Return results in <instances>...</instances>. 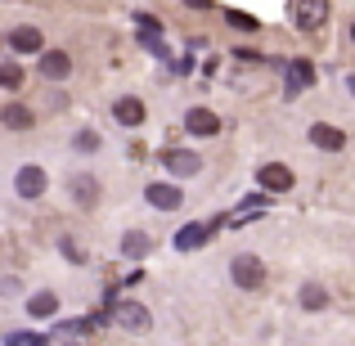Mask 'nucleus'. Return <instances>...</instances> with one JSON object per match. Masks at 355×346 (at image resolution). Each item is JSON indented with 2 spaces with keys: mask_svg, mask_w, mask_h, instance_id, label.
Wrapping results in <instances>:
<instances>
[{
  "mask_svg": "<svg viewBox=\"0 0 355 346\" xmlns=\"http://www.w3.org/2000/svg\"><path fill=\"white\" fill-rule=\"evenodd\" d=\"M230 279H234L239 288H261V284H266V266H261V257L243 252V257L230 261Z\"/></svg>",
  "mask_w": 355,
  "mask_h": 346,
  "instance_id": "nucleus-1",
  "label": "nucleus"
},
{
  "mask_svg": "<svg viewBox=\"0 0 355 346\" xmlns=\"http://www.w3.org/2000/svg\"><path fill=\"white\" fill-rule=\"evenodd\" d=\"M293 18L302 32H320L324 23H329V0H297L293 5Z\"/></svg>",
  "mask_w": 355,
  "mask_h": 346,
  "instance_id": "nucleus-2",
  "label": "nucleus"
},
{
  "mask_svg": "<svg viewBox=\"0 0 355 346\" xmlns=\"http://www.w3.org/2000/svg\"><path fill=\"white\" fill-rule=\"evenodd\" d=\"M257 180H261V189H266V193H288V189H293V171H288L284 162H266L257 171Z\"/></svg>",
  "mask_w": 355,
  "mask_h": 346,
  "instance_id": "nucleus-3",
  "label": "nucleus"
},
{
  "mask_svg": "<svg viewBox=\"0 0 355 346\" xmlns=\"http://www.w3.org/2000/svg\"><path fill=\"white\" fill-rule=\"evenodd\" d=\"M36 68H41L45 81H63L72 72V54L68 50H41V63H36Z\"/></svg>",
  "mask_w": 355,
  "mask_h": 346,
  "instance_id": "nucleus-4",
  "label": "nucleus"
},
{
  "mask_svg": "<svg viewBox=\"0 0 355 346\" xmlns=\"http://www.w3.org/2000/svg\"><path fill=\"white\" fill-rule=\"evenodd\" d=\"M45 171L41 166H18V175H14V189H18V198H41L45 193Z\"/></svg>",
  "mask_w": 355,
  "mask_h": 346,
  "instance_id": "nucleus-5",
  "label": "nucleus"
},
{
  "mask_svg": "<svg viewBox=\"0 0 355 346\" xmlns=\"http://www.w3.org/2000/svg\"><path fill=\"white\" fill-rule=\"evenodd\" d=\"M113 320L121 324V329H130V333H144L148 329V311L139 302H113Z\"/></svg>",
  "mask_w": 355,
  "mask_h": 346,
  "instance_id": "nucleus-6",
  "label": "nucleus"
},
{
  "mask_svg": "<svg viewBox=\"0 0 355 346\" xmlns=\"http://www.w3.org/2000/svg\"><path fill=\"white\" fill-rule=\"evenodd\" d=\"M162 162H166V171H171V175H193V171H202V157L189 153V148H166Z\"/></svg>",
  "mask_w": 355,
  "mask_h": 346,
  "instance_id": "nucleus-7",
  "label": "nucleus"
},
{
  "mask_svg": "<svg viewBox=\"0 0 355 346\" xmlns=\"http://www.w3.org/2000/svg\"><path fill=\"white\" fill-rule=\"evenodd\" d=\"M207 239H211V225H202V220H189V225L175 230V252H193V248H202Z\"/></svg>",
  "mask_w": 355,
  "mask_h": 346,
  "instance_id": "nucleus-8",
  "label": "nucleus"
},
{
  "mask_svg": "<svg viewBox=\"0 0 355 346\" xmlns=\"http://www.w3.org/2000/svg\"><path fill=\"white\" fill-rule=\"evenodd\" d=\"M113 121H121V126H144V99L121 95L113 104Z\"/></svg>",
  "mask_w": 355,
  "mask_h": 346,
  "instance_id": "nucleus-9",
  "label": "nucleus"
},
{
  "mask_svg": "<svg viewBox=\"0 0 355 346\" xmlns=\"http://www.w3.org/2000/svg\"><path fill=\"white\" fill-rule=\"evenodd\" d=\"M68 193L77 198V207H95V202H99V180H95V175H72Z\"/></svg>",
  "mask_w": 355,
  "mask_h": 346,
  "instance_id": "nucleus-10",
  "label": "nucleus"
},
{
  "mask_svg": "<svg viewBox=\"0 0 355 346\" xmlns=\"http://www.w3.org/2000/svg\"><path fill=\"white\" fill-rule=\"evenodd\" d=\"M144 198L153 202L157 211H175V207L184 202V193L175 189V184H148V189H144Z\"/></svg>",
  "mask_w": 355,
  "mask_h": 346,
  "instance_id": "nucleus-11",
  "label": "nucleus"
},
{
  "mask_svg": "<svg viewBox=\"0 0 355 346\" xmlns=\"http://www.w3.org/2000/svg\"><path fill=\"white\" fill-rule=\"evenodd\" d=\"M288 95H297V90H306V86H315V68L306 59H288Z\"/></svg>",
  "mask_w": 355,
  "mask_h": 346,
  "instance_id": "nucleus-12",
  "label": "nucleus"
},
{
  "mask_svg": "<svg viewBox=\"0 0 355 346\" xmlns=\"http://www.w3.org/2000/svg\"><path fill=\"white\" fill-rule=\"evenodd\" d=\"M184 126H189L193 135H216V130H220V117L211 113V108H189V113H184Z\"/></svg>",
  "mask_w": 355,
  "mask_h": 346,
  "instance_id": "nucleus-13",
  "label": "nucleus"
},
{
  "mask_svg": "<svg viewBox=\"0 0 355 346\" xmlns=\"http://www.w3.org/2000/svg\"><path fill=\"white\" fill-rule=\"evenodd\" d=\"M9 50L36 54V50H45V41H41V32H36V27H14V32H9Z\"/></svg>",
  "mask_w": 355,
  "mask_h": 346,
  "instance_id": "nucleus-14",
  "label": "nucleus"
},
{
  "mask_svg": "<svg viewBox=\"0 0 355 346\" xmlns=\"http://www.w3.org/2000/svg\"><path fill=\"white\" fill-rule=\"evenodd\" d=\"M311 144H315V148H329V153H338V148L347 144V135H342L338 126H324V121H315V126H311Z\"/></svg>",
  "mask_w": 355,
  "mask_h": 346,
  "instance_id": "nucleus-15",
  "label": "nucleus"
},
{
  "mask_svg": "<svg viewBox=\"0 0 355 346\" xmlns=\"http://www.w3.org/2000/svg\"><path fill=\"white\" fill-rule=\"evenodd\" d=\"M148 248H153V239H148L144 230H126L121 234V252H126L130 261H139V257H148Z\"/></svg>",
  "mask_w": 355,
  "mask_h": 346,
  "instance_id": "nucleus-16",
  "label": "nucleus"
},
{
  "mask_svg": "<svg viewBox=\"0 0 355 346\" xmlns=\"http://www.w3.org/2000/svg\"><path fill=\"white\" fill-rule=\"evenodd\" d=\"M54 311H59V297L54 293H32L27 297V315H32V320H50Z\"/></svg>",
  "mask_w": 355,
  "mask_h": 346,
  "instance_id": "nucleus-17",
  "label": "nucleus"
},
{
  "mask_svg": "<svg viewBox=\"0 0 355 346\" xmlns=\"http://www.w3.org/2000/svg\"><path fill=\"white\" fill-rule=\"evenodd\" d=\"M0 121H5L9 130H27V126H32L36 117H32V108H23V104H9L5 113H0Z\"/></svg>",
  "mask_w": 355,
  "mask_h": 346,
  "instance_id": "nucleus-18",
  "label": "nucleus"
},
{
  "mask_svg": "<svg viewBox=\"0 0 355 346\" xmlns=\"http://www.w3.org/2000/svg\"><path fill=\"white\" fill-rule=\"evenodd\" d=\"M0 90H23V68L14 59H0Z\"/></svg>",
  "mask_w": 355,
  "mask_h": 346,
  "instance_id": "nucleus-19",
  "label": "nucleus"
},
{
  "mask_svg": "<svg viewBox=\"0 0 355 346\" xmlns=\"http://www.w3.org/2000/svg\"><path fill=\"white\" fill-rule=\"evenodd\" d=\"M302 306L306 311H324V306H329V293H324L320 284H306L302 288Z\"/></svg>",
  "mask_w": 355,
  "mask_h": 346,
  "instance_id": "nucleus-20",
  "label": "nucleus"
},
{
  "mask_svg": "<svg viewBox=\"0 0 355 346\" xmlns=\"http://www.w3.org/2000/svg\"><path fill=\"white\" fill-rule=\"evenodd\" d=\"M230 27H239V32H257V18H252V14H239V9H230Z\"/></svg>",
  "mask_w": 355,
  "mask_h": 346,
  "instance_id": "nucleus-21",
  "label": "nucleus"
},
{
  "mask_svg": "<svg viewBox=\"0 0 355 346\" xmlns=\"http://www.w3.org/2000/svg\"><path fill=\"white\" fill-rule=\"evenodd\" d=\"M59 248H63V257H68V261H77V266H81V261H86V252H81V248H77V243H72V239H63Z\"/></svg>",
  "mask_w": 355,
  "mask_h": 346,
  "instance_id": "nucleus-22",
  "label": "nucleus"
},
{
  "mask_svg": "<svg viewBox=\"0 0 355 346\" xmlns=\"http://www.w3.org/2000/svg\"><path fill=\"white\" fill-rule=\"evenodd\" d=\"M77 148H86V153H95V148H99V135H95V130H81V135H77Z\"/></svg>",
  "mask_w": 355,
  "mask_h": 346,
  "instance_id": "nucleus-23",
  "label": "nucleus"
},
{
  "mask_svg": "<svg viewBox=\"0 0 355 346\" xmlns=\"http://www.w3.org/2000/svg\"><path fill=\"white\" fill-rule=\"evenodd\" d=\"M50 346H77V342H72V338H59V333H54V342Z\"/></svg>",
  "mask_w": 355,
  "mask_h": 346,
  "instance_id": "nucleus-24",
  "label": "nucleus"
},
{
  "mask_svg": "<svg viewBox=\"0 0 355 346\" xmlns=\"http://www.w3.org/2000/svg\"><path fill=\"white\" fill-rule=\"evenodd\" d=\"M189 5H193V9H211V0H189Z\"/></svg>",
  "mask_w": 355,
  "mask_h": 346,
  "instance_id": "nucleus-25",
  "label": "nucleus"
},
{
  "mask_svg": "<svg viewBox=\"0 0 355 346\" xmlns=\"http://www.w3.org/2000/svg\"><path fill=\"white\" fill-rule=\"evenodd\" d=\"M347 86H351V95H355V77H347Z\"/></svg>",
  "mask_w": 355,
  "mask_h": 346,
  "instance_id": "nucleus-26",
  "label": "nucleus"
},
{
  "mask_svg": "<svg viewBox=\"0 0 355 346\" xmlns=\"http://www.w3.org/2000/svg\"><path fill=\"white\" fill-rule=\"evenodd\" d=\"M351 36H355V23H351Z\"/></svg>",
  "mask_w": 355,
  "mask_h": 346,
  "instance_id": "nucleus-27",
  "label": "nucleus"
}]
</instances>
